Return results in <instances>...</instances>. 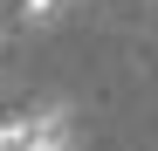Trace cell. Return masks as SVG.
<instances>
[{
	"label": "cell",
	"mask_w": 158,
	"mask_h": 151,
	"mask_svg": "<svg viewBox=\"0 0 158 151\" xmlns=\"http://www.w3.org/2000/svg\"><path fill=\"white\" fill-rule=\"evenodd\" d=\"M28 144H35V151H69V110H62V103L28 110Z\"/></svg>",
	"instance_id": "6da1fadb"
},
{
	"label": "cell",
	"mask_w": 158,
	"mask_h": 151,
	"mask_svg": "<svg viewBox=\"0 0 158 151\" xmlns=\"http://www.w3.org/2000/svg\"><path fill=\"white\" fill-rule=\"evenodd\" d=\"M69 7H76V0H21L14 14H21V28H28V35H48V28H55Z\"/></svg>",
	"instance_id": "7a4b0ae2"
},
{
	"label": "cell",
	"mask_w": 158,
	"mask_h": 151,
	"mask_svg": "<svg viewBox=\"0 0 158 151\" xmlns=\"http://www.w3.org/2000/svg\"><path fill=\"white\" fill-rule=\"evenodd\" d=\"M0 151H35L28 144V117H7V124H0Z\"/></svg>",
	"instance_id": "3957f363"
},
{
	"label": "cell",
	"mask_w": 158,
	"mask_h": 151,
	"mask_svg": "<svg viewBox=\"0 0 158 151\" xmlns=\"http://www.w3.org/2000/svg\"><path fill=\"white\" fill-rule=\"evenodd\" d=\"M0 55H7V35H0Z\"/></svg>",
	"instance_id": "277c9868"
}]
</instances>
